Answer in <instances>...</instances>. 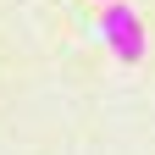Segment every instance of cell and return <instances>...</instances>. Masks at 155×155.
<instances>
[{"label":"cell","mask_w":155,"mask_h":155,"mask_svg":"<svg viewBox=\"0 0 155 155\" xmlns=\"http://www.w3.org/2000/svg\"><path fill=\"white\" fill-rule=\"evenodd\" d=\"M100 39H105V50L116 55V67H144V55H150V39H144L139 11L122 6V0H105V11H100Z\"/></svg>","instance_id":"obj_1"}]
</instances>
